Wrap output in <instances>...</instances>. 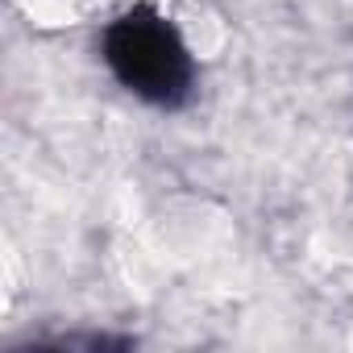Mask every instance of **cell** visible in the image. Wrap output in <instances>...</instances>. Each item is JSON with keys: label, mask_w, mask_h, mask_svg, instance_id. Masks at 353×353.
<instances>
[{"label": "cell", "mask_w": 353, "mask_h": 353, "mask_svg": "<svg viewBox=\"0 0 353 353\" xmlns=\"http://www.w3.org/2000/svg\"><path fill=\"white\" fill-rule=\"evenodd\" d=\"M100 59L141 104L183 108L196 92V63L183 34L150 5H133L104 26Z\"/></svg>", "instance_id": "1"}]
</instances>
